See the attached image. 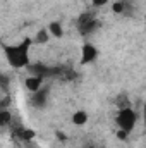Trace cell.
I'll use <instances>...</instances> for the list:
<instances>
[{"label": "cell", "mask_w": 146, "mask_h": 148, "mask_svg": "<svg viewBox=\"0 0 146 148\" xmlns=\"http://www.w3.org/2000/svg\"><path fill=\"white\" fill-rule=\"evenodd\" d=\"M35 43V40L31 38H24L19 45L16 47H5L3 52H5V57L9 60V64L16 69H23V67H28L29 66V47Z\"/></svg>", "instance_id": "6da1fadb"}, {"label": "cell", "mask_w": 146, "mask_h": 148, "mask_svg": "<svg viewBox=\"0 0 146 148\" xmlns=\"http://www.w3.org/2000/svg\"><path fill=\"white\" fill-rule=\"evenodd\" d=\"M136 121H138V114L132 110L131 107H124V109H120L119 114H117V119H115L119 129H124V131H127V133H131V131L134 129Z\"/></svg>", "instance_id": "7a4b0ae2"}, {"label": "cell", "mask_w": 146, "mask_h": 148, "mask_svg": "<svg viewBox=\"0 0 146 148\" xmlns=\"http://www.w3.org/2000/svg\"><path fill=\"white\" fill-rule=\"evenodd\" d=\"M98 57V50L93 43H84L83 50H81V64H91L93 60H96Z\"/></svg>", "instance_id": "3957f363"}, {"label": "cell", "mask_w": 146, "mask_h": 148, "mask_svg": "<svg viewBox=\"0 0 146 148\" xmlns=\"http://www.w3.org/2000/svg\"><path fill=\"white\" fill-rule=\"evenodd\" d=\"M41 84H43V77H40V76H28L26 81H24L26 90L31 91V93L40 91V90H41Z\"/></svg>", "instance_id": "277c9868"}, {"label": "cell", "mask_w": 146, "mask_h": 148, "mask_svg": "<svg viewBox=\"0 0 146 148\" xmlns=\"http://www.w3.org/2000/svg\"><path fill=\"white\" fill-rule=\"evenodd\" d=\"M46 97H48V88H41L40 91L33 93L31 102H33L35 107H43V105L46 103Z\"/></svg>", "instance_id": "5b68a950"}, {"label": "cell", "mask_w": 146, "mask_h": 148, "mask_svg": "<svg viewBox=\"0 0 146 148\" xmlns=\"http://www.w3.org/2000/svg\"><path fill=\"white\" fill-rule=\"evenodd\" d=\"M98 28V21L93 17V19H89L88 23H84V24H79V31H81V35H89V33H93L95 29Z\"/></svg>", "instance_id": "8992f818"}, {"label": "cell", "mask_w": 146, "mask_h": 148, "mask_svg": "<svg viewBox=\"0 0 146 148\" xmlns=\"http://www.w3.org/2000/svg\"><path fill=\"white\" fill-rule=\"evenodd\" d=\"M88 122V112L86 110H76L72 114V124L76 126H84Z\"/></svg>", "instance_id": "52a82bcc"}, {"label": "cell", "mask_w": 146, "mask_h": 148, "mask_svg": "<svg viewBox=\"0 0 146 148\" xmlns=\"http://www.w3.org/2000/svg\"><path fill=\"white\" fill-rule=\"evenodd\" d=\"M46 29H48V33H50L52 36H55V38H62V36H64V29H62V24H60V23H57V21L50 23Z\"/></svg>", "instance_id": "ba28073f"}, {"label": "cell", "mask_w": 146, "mask_h": 148, "mask_svg": "<svg viewBox=\"0 0 146 148\" xmlns=\"http://www.w3.org/2000/svg\"><path fill=\"white\" fill-rule=\"evenodd\" d=\"M50 33H48V29H40L36 33V36H35V43L38 45H45V43H48V40H50Z\"/></svg>", "instance_id": "9c48e42d"}, {"label": "cell", "mask_w": 146, "mask_h": 148, "mask_svg": "<svg viewBox=\"0 0 146 148\" xmlns=\"http://www.w3.org/2000/svg\"><path fill=\"white\" fill-rule=\"evenodd\" d=\"M126 3L124 2H113V5H112V10L115 12V14H124L126 12Z\"/></svg>", "instance_id": "30bf717a"}, {"label": "cell", "mask_w": 146, "mask_h": 148, "mask_svg": "<svg viewBox=\"0 0 146 148\" xmlns=\"http://www.w3.org/2000/svg\"><path fill=\"white\" fill-rule=\"evenodd\" d=\"M17 134H19V138H23V140H31V138H35V133H33L31 129H19Z\"/></svg>", "instance_id": "8fae6325"}, {"label": "cell", "mask_w": 146, "mask_h": 148, "mask_svg": "<svg viewBox=\"0 0 146 148\" xmlns=\"http://www.w3.org/2000/svg\"><path fill=\"white\" fill-rule=\"evenodd\" d=\"M9 122H10V114L3 109V110L0 112V124H2V126H7Z\"/></svg>", "instance_id": "7c38bea8"}, {"label": "cell", "mask_w": 146, "mask_h": 148, "mask_svg": "<svg viewBox=\"0 0 146 148\" xmlns=\"http://www.w3.org/2000/svg\"><path fill=\"white\" fill-rule=\"evenodd\" d=\"M129 134H131V133H127V131H124V129H117V140H120V141H127Z\"/></svg>", "instance_id": "4fadbf2b"}, {"label": "cell", "mask_w": 146, "mask_h": 148, "mask_svg": "<svg viewBox=\"0 0 146 148\" xmlns=\"http://www.w3.org/2000/svg\"><path fill=\"white\" fill-rule=\"evenodd\" d=\"M110 0H91V3H93V7H103V5H107Z\"/></svg>", "instance_id": "5bb4252c"}, {"label": "cell", "mask_w": 146, "mask_h": 148, "mask_svg": "<svg viewBox=\"0 0 146 148\" xmlns=\"http://www.w3.org/2000/svg\"><path fill=\"white\" fill-rule=\"evenodd\" d=\"M143 117H145V127H146V105L143 107Z\"/></svg>", "instance_id": "9a60e30c"}, {"label": "cell", "mask_w": 146, "mask_h": 148, "mask_svg": "<svg viewBox=\"0 0 146 148\" xmlns=\"http://www.w3.org/2000/svg\"><path fill=\"white\" fill-rule=\"evenodd\" d=\"M88 148H95V147H88Z\"/></svg>", "instance_id": "2e32d148"}]
</instances>
